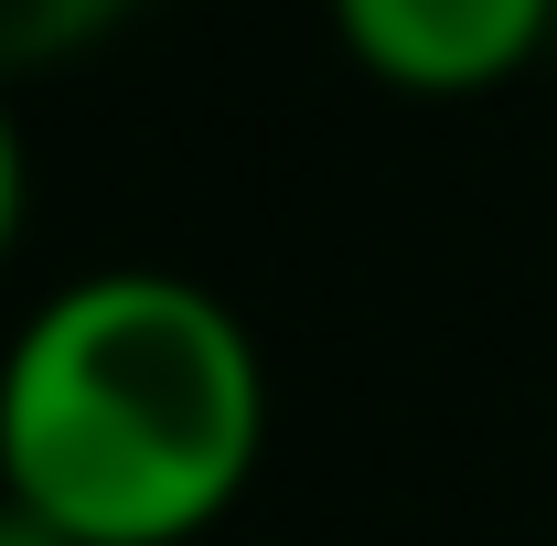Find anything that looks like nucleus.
Segmentation results:
<instances>
[{
  "instance_id": "f257e3e1",
  "label": "nucleus",
  "mask_w": 557,
  "mask_h": 546,
  "mask_svg": "<svg viewBox=\"0 0 557 546\" xmlns=\"http://www.w3.org/2000/svg\"><path fill=\"white\" fill-rule=\"evenodd\" d=\"M269 450V364L205 278L97 269L0 353V493L75 546H194Z\"/></svg>"
},
{
  "instance_id": "f03ea898",
  "label": "nucleus",
  "mask_w": 557,
  "mask_h": 546,
  "mask_svg": "<svg viewBox=\"0 0 557 546\" xmlns=\"http://www.w3.org/2000/svg\"><path fill=\"white\" fill-rule=\"evenodd\" d=\"M333 44L397 97H493L547 54L557 0H322Z\"/></svg>"
},
{
  "instance_id": "7ed1b4c3",
  "label": "nucleus",
  "mask_w": 557,
  "mask_h": 546,
  "mask_svg": "<svg viewBox=\"0 0 557 546\" xmlns=\"http://www.w3.org/2000/svg\"><path fill=\"white\" fill-rule=\"evenodd\" d=\"M139 0H0V86L11 75H44V65H75L86 44H108Z\"/></svg>"
},
{
  "instance_id": "20e7f679",
  "label": "nucleus",
  "mask_w": 557,
  "mask_h": 546,
  "mask_svg": "<svg viewBox=\"0 0 557 546\" xmlns=\"http://www.w3.org/2000/svg\"><path fill=\"white\" fill-rule=\"evenodd\" d=\"M22 214H33V161H22V119L0 97V258L22 247Z\"/></svg>"
},
{
  "instance_id": "39448f33",
  "label": "nucleus",
  "mask_w": 557,
  "mask_h": 546,
  "mask_svg": "<svg viewBox=\"0 0 557 546\" xmlns=\"http://www.w3.org/2000/svg\"><path fill=\"white\" fill-rule=\"evenodd\" d=\"M0 546H75V536H65V525H44L33 504H11V493H0Z\"/></svg>"
}]
</instances>
